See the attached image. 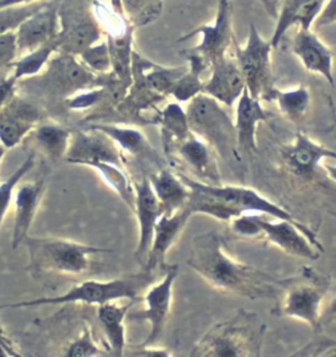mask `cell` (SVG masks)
I'll list each match as a JSON object with an SVG mask.
<instances>
[{"label": "cell", "instance_id": "38", "mask_svg": "<svg viewBox=\"0 0 336 357\" xmlns=\"http://www.w3.org/2000/svg\"><path fill=\"white\" fill-rule=\"evenodd\" d=\"M103 351L98 345L90 328H84L66 348L63 357H98Z\"/></svg>", "mask_w": 336, "mask_h": 357}, {"label": "cell", "instance_id": "49", "mask_svg": "<svg viewBox=\"0 0 336 357\" xmlns=\"http://www.w3.org/2000/svg\"><path fill=\"white\" fill-rule=\"evenodd\" d=\"M324 170L330 176V178L334 179L336 182V164L335 165H324Z\"/></svg>", "mask_w": 336, "mask_h": 357}, {"label": "cell", "instance_id": "32", "mask_svg": "<svg viewBox=\"0 0 336 357\" xmlns=\"http://www.w3.org/2000/svg\"><path fill=\"white\" fill-rule=\"evenodd\" d=\"M37 146L48 155L50 160H65L69 149L72 131L57 123L41 121L32 131Z\"/></svg>", "mask_w": 336, "mask_h": 357}, {"label": "cell", "instance_id": "50", "mask_svg": "<svg viewBox=\"0 0 336 357\" xmlns=\"http://www.w3.org/2000/svg\"><path fill=\"white\" fill-rule=\"evenodd\" d=\"M0 357H13V355L8 349H6V347L0 344Z\"/></svg>", "mask_w": 336, "mask_h": 357}, {"label": "cell", "instance_id": "11", "mask_svg": "<svg viewBox=\"0 0 336 357\" xmlns=\"http://www.w3.org/2000/svg\"><path fill=\"white\" fill-rule=\"evenodd\" d=\"M234 8L231 0H217V11L214 23L211 25H201L190 33L181 37L178 41H185L192 37L201 35V43L190 49L194 53L202 56L210 65L214 61L227 56V50L234 43L235 33L232 28Z\"/></svg>", "mask_w": 336, "mask_h": 357}, {"label": "cell", "instance_id": "43", "mask_svg": "<svg viewBox=\"0 0 336 357\" xmlns=\"http://www.w3.org/2000/svg\"><path fill=\"white\" fill-rule=\"evenodd\" d=\"M333 24H336V0H327L312 26L321 29Z\"/></svg>", "mask_w": 336, "mask_h": 357}, {"label": "cell", "instance_id": "9", "mask_svg": "<svg viewBox=\"0 0 336 357\" xmlns=\"http://www.w3.org/2000/svg\"><path fill=\"white\" fill-rule=\"evenodd\" d=\"M162 277L157 280L153 285L149 286L143 294L144 309L135 312H128L127 319L149 323V333L142 347H152L160 340L164 333L173 303V290L174 284L178 277L180 266L178 265H167L162 269Z\"/></svg>", "mask_w": 336, "mask_h": 357}, {"label": "cell", "instance_id": "6", "mask_svg": "<svg viewBox=\"0 0 336 357\" xmlns=\"http://www.w3.org/2000/svg\"><path fill=\"white\" fill-rule=\"evenodd\" d=\"M186 115L192 135L215 148L220 155L239 158L235 123L219 102L206 94L195 96L189 102Z\"/></svg>", "mask_w": 336, "mask_h": 357}, {"label": "cell", "instance_id": "44", "mask_svg": "<svg viewBox=\"0 0 336 357\" xmlns=\"http://www.w3.org/2000/svg\"><path fill=\"white\" fill-rule=\"evenodd\" d=\"M130 357H171V354L167 348H157L152 347H140L139 349L133 351Z\"/></svg>", "mask_w": 336, "mask_h": 357}, {"label": "cell", "instance_id": "41", "mask_svg": "<svg viewBox=\"0 0 336 357\" xmlns=\"http://www.w3.org/2000/svg\"><path fill=\"white\" fill-rule=\"evenodd\" d=\"M19 52L15 32L0 36V72L10 68L17 60Z\"/></svg>", "mask_w": 336, "mask_h": 357}, {"label": "cell", "instance_id": "48", "mask_svg": "<svg viewBox=\"0 0 336 357\" xmlns=\"http://www.w3.org/2000/svg\"><path fill=\"white\" fill-rule=\"evenodd\" d=\"M0 344L3 345V347H6V349H8L11 354H13V357H22L15 349H13V345L10 344V342L7 340V337L4 336V333H3V328H1V326H0Z\"/></svg>", "mask_w": 336, "mask_h": 357}, {"label": "cell", "instance_id": "21", "mask_svg": "<svg viewBox=\"0 0 336 357\" xmlns=\"http://www.w3.org/2000/svg\"><path fill=\"white\" fill-rule=\"evenodd\" d=\"M47 183L44 179L25 182L15 190V223H13V248L16 250L29 236V229L33 225L37 210L44 198Z\"/></svg>", "mask_w": 336, "mask_h": 357}, {"label": "cell", "instance_id": "1", "mask_svg": "<svg viewBox=\"0 0 336 357\" xmlns=\"http://www.w3.org/2000/svg\"><path fill=\"white\" fill-rule=\"evenodd\" d=\"M186 264L216 291L248 299H277L289 282L235 260L216 231L192 238Z\"/></svg>", "mask_w": 336, "mask_h": 357}, {"label": "cell", "instance_id": "16", "mask_svg": "<svg viewBox=\"0 0 336 357\" xmlns=\"http://www.w3.org/2000/svg\"><path fill=\"white\" fill-rule=\"evenodd\" d=\"M133 186H135L133 211L136 214L137 223H139V241L135 250V257L140 262H145L153 240L155 227L160 216L162 215V210L148 177H144L139 182H135Z\"/></svg>", "mask_w": 336, "mask_h": 357}, {"label": "cell", "instance_id": "12", "mask_svg": "<svg viewBox=\"0 0 336 357\" xmlns=\"http://www.w3.org/2000/svg\"><path fill=\"white\" fill-rule=\"evenodd\" d=\"M65 161L81 167H90L96 162H108L124 167L121 148L107 135L93 128L72 132Z\"/></svg>", "mask_w": 336, "mask_h": 357}, {"label": "cell", "instance_id": "13", "mask_svg": "<svg viewBox=\"0 0 336 357\" xmlns=\"http://www.w3.org/2000/svg\"><path fill=\"white\" fill-rule=\"evenodd\" d=\"M44 111L29 98L15 96L0 108V144L15 148L44 119Z\"/></svg>", "mask_w": 336, "mask_h": 357}, {"label": "cell", "instance_id": "20", "mask_svg": "<svg viewBox=\"0 0 336 357\" xmlns=\"http://www.w3.org/2000/svg\"><path fill=\"white\" fill-rule=\"evenodd\" d=\"M291 50L307 72L322 75L335 87L334 52L312 29H298Z\"/></svg>", "mask_w": 336, "mask_h": 357}, {"label": "cell", "instance_id": "8", "mask_svg": "<svg viewBox=\"0 0 336 357\" xmlns=\"http://www.w3.org/2000/svg\"><path fill=\"white\" fill-rule=\"evenodd\" d=\"M45 69V74L28 78V81H32L38 90L47 93L49 99L63 103L82 90L99 87V75L86 69L78 57L72 54L56 53Z\"/></svg>", "mask_w": 336, "mask_h": 357}, {"label": "cell", "instance_id": "18", "mask_svg": "<svg viewBox=\"0 0 336 357\" xmlns=\"http://www.w3.org/2000/svg\"><path fill=\"white\" fill-rule=\"evenodd\" d=\"M192 214L185 206L182 210L174 214H162L160 216L151 248L144 262V271L156 272L157 269H164L167 264V255L171 247L177 243L185 227L188 226Z\"/></svg>", "mask_w": 336, "mask_h": 357}, {"label": "cell", "instance_id": "39", "mask_svg": "<svg viewBox=\"0 0 336 357\" xmlns=\"http://www.w3.org/2000/svg\"><path fill=\"white\" fill-rule=\"evenodd\" d=\"M289 357H336V339L321 336Z\"/></svg>", "mask_w": 336, "mask_h": 357}, {"label": "cell", "instance_id": "47", "mask_svg": "<svg viewBox=\"0 0 336 357\" xmlns=\"http://www.w3.org/2000/svg\"><path fill=\"white\" fill-rule=\"evenodd\" d=\"M49 0H0V8L7 7H20V6H31L36 3H43Z\"/></svg>", "mask_w": 336, "mask_h": 357}, {"label": "cell", "instance_id": "25", "mask_svg": "<svg viewBox=\"0 0 336 357\" xmlns=\"http://www.w3.org/2000/svg\"><path fill=\"white\" fill-rule=\"evenodd\" d=\"M133 302L127 305H119L118 302H111L98 306V321L107 339L108 351L114 357H124L127 345V331L125 321L131 310Z\"/></svg>", "mask_w": 336, "mask_h": 357}, {"label": "cell", "instance_id": "40", "mask_svg": "<svg viewBox=\"0 0 336 357\" xmlns=\"http://www.w3.org/2000/svg\"><path fill=\"white\" fill-rule=\"evenodd\" d=\"M229 228L232 232L243 238H256L261 234L257 223V215L254 214H243L234 218L229 222Z\"/></svg>", "mask_w": 336, "mask_h": 357}, {"label": "cell", "instance_id": "26", "mask_svg": "<svg viewBox=\"0 0 336 357\" xmlns=\"http://www.w3.org/2000/svg\"><path fill=\"white\" fill-rule=\"evenodd\" d=\"M149 181L161 204L162 214H174L186 206L190 191L180 174L169 167H161L149 177Z\"/></svg>", "mask_w": 336, "mask_h": 357}, {"label": "cell", "instance_id": "42", "mask_svg": "<svg viewBox=\"0 0 336 357\" xmlns=\"http://www.w3.org/2000/svg\"><path fill=\"white\" fill-rule=\"evenodd\" d=\"M17 81L13 78V73L6 74L0 72V108L6 106V103L16 94Z\"/></svg>", "mask_w": 336, "mask_h": 357}, {"label": "cell", "instance_id": "10", "mask_svg": "<svg viewBox=\"0 0 336 357\" xmlns=\"http://www.w3.org/2000/svg\"><path fill=\"white\" fill-rule=\"evenodd\" d=\"M60 52L78 56L84 49L99 43L103 29L96 20L91 7L78 1L61 0Z\"/></svg>", "mask_w": 336, "mask_h": 357}, {"label": "cell", "instance_id": "22", "mask_svg": "<svg viewBox=\"0 0 336 357\" xmlns=\"http://www.w3.org/2000/svg\"><path fill=\"white\" fill-rule=\"evenodd\" d=\"M171 152L178 155L185 167L192 170L198 178L197 181L208 185H222L220 173L211 146L195 135L177 144Z\"/></svg>", "mask_w": 336, "mask_h": 357}, {"label": "cell", "instance_id": "14", "mask_svg": "<svg viewBox=\"0 0 336 357\" xmlns=\"http://www.w3.org/2000/svg\"><path fill=\"white\" fill-rule=\"evenodd\" d=\"M281 158L291 176L309 181L316 174L323 160L331 158L336 161V151L314 142L300 132L293 143L281 149Z\"/></svg>", "mask_w": 336, "mask_h": 357}, {"label": "cell", "instance_id": "17", "mask_svg": "<svg viewBox=\"0 0 336 357\" xmlns=\"http://www.w3.org/2000/svg\"><path fill=\"white\" fill-rule=\"evenodd\" d=\"M257 223L261 229L260 236L285 253L306 260L319 259L321 252L312 245L305 234L293 223L273 219L265 215H257Z\"/></svg>", "mask_w": 336, "mask_h": 357}, {"label": "cell", "instance_id": "2", "mask_svg": "<svg viewBox=\"0 0 336 357\" xmlns=\"http://www.w3.org/2000/svg\"><path fill=\"white\" fill-rule=\"evenodd\" d=\"M265 331L256 312L239 310L210 327L188 357H261Z\"/></svg>", "mask_w": 336, "mask_h": 357}, {"label": "cell", "instance_id": "28", "mask_svg": "<svg viewBox=\"0 0 336 357\" xmlns=\"http://www.w3.org/2000/svg\"><path fill=\"white\" fill-rule=\"evenodd\" d=\"M135 25H130L123 32L108 35L107 45L111 57V66L115 77L128 89L132 84L133 31Z\"/></svg>", "mask_w": 336, "mask_h": 357}, {"label": "cell", "instance_id": "30", "mask_svg": "<svg viewBox=\"0 0 336 357\" xmlns=\"http://www.w3.org/2000/svg\"><path fill=\"white\" fill-rule=\"evenodd\" d=\"M155 123L161 127L162 143L167 155L177 144L182 143L192 135L186 111L178 102L169 103L162 111H158Z\"/></svg>", "mask_w": 336, "mask_h": 357}, {"label": "cell", "instance_id": "35", "mask_svg": "<svg viewBox=\"0 0 336 357\" xmlns=\"http://www.w3.org/2000/svg\"><path fill=\"white\" fill-rule=\"evenodd\" d=\"M33 167H35V153H31L8 178L0 183V228L13 201L16 188Z\"/></svg>", "mask_w": 336, "mask_h": 357}, {"label": "cell", "instance_id": "5", "mask_svg": "<svg viewBox=\"0 0 336 357\" xmlns=\"http://www.w3.org/2000/svg\"><path fill=\"white\" fill-rule=\"evenodd\" d=\"M23 244L29 255V268L44 273L79 275L89 271L93 255L111 252L60 238L26 236Z\"/></svg>", "mask_w": 336, "mask_h": 357}, {"label": "cell", "instance_id": "4", "mask_svg": "<svg viewBox=\"0 0 336 357\" xmlns=\"http://www.w3.org/2000/svg\"><path fill=\"white\" fill-rule=\"evenodd\" d=\"M328 282L312 268H303L298 275L290 277L288 285L277 298L272 310L275 317L305 321L314 333L322 331V314Z\"/></svg>", "mask_w": 336, "mask_h": 357}, {"label": "cell", "instance_id": "15", "mask_svg": "<svg viewBox=\"0 0 336 357\" xmlns=\"http://www.w3.org/2000/svg\"><path fill=\"white\" fill-rule=\"evenodd\" d=\"M60 3L50 0L17 28L15 35L19 54L23 56L60 35Z\"/></svg>", "mask_w": 336, "mask_h": 357}, {"label": "cell", "instance_id": "34", "mask_svg": "<svg viewBox=\"0 0 336 357\" xmlns=\"http://www.w3.org/2000/svg\"><path fill=\"white\" fill-rule=\"evenodd\" d=\"M89 167L96 170L100 174V177L105 179V182L107 183L108 186L115 191L121 197V201L133 211L135 186H133L132 181L128 177V174L125 173L124 167L108 164V162H96V164H91Z\"/></svg>", "mask_w": 336, "mask_h": 357}, {"label": "cell", "instance_id": "27", "mask_svg": "<svg viewBox=\"0 0 336 357\" xmlns=\"http://www.w3.org/2000/svg\"><path fill=\"white\" fill-rule=\"evenodd\" d=\"M87 128H93L107 135L108 137L112 139L121 148V152H127L135 157H144L155 162L160 161L158 155L148 142V139L145 137L144 133L137 128L98 121L90 123Z\"/></svg>", "mask_w": 336, "mask_h": 357}, {"label": "cell", "instance_id": "37", "mask_svg": "<svg viewBox=\"0 0 336 357\" xmlns=\"http://www.w3.org/2000/svg\"><path fill=\"white\" fill-rule=\"evenodd\" d=\"M78 60L82 62L86 69L94 74H107L112 72L111 57L108 50L107 41H99L94 45L84 49L78 56Z\"/></svg>", "mask_w": 336, "mask_h": 357}, {"label": "cell", "instance_id": "31", "mask_svg": "<svg viewBox=\"0 0 336 357\" xmlns=\"http://www.w3.org/2000/svg\"><path fill=\"white\" fill-rule=\"evenodd\" d=\"M60 37L57 36L45 43L44 45L23 54L10 66L13 68V78L19 82L41 74L47 68L49 61L53 59L56 53L60 52Z\"/></svg>", "mask_w": 336, "mask_h": 357}, {"label": "cell", "instance_id": "45", "mask_svg": "<svg viewBox=\"0 0 336 357\" xmlns=\"http://www.w3.org/2000/svg\"><path fill=\"white\" fill-rule=\"evenodd\" d=\"M336 319V293L333 299L324 305L323 314H322V326Z\"/></svg>", "mask_w": 336, "mask_h": 357}, {"label": "cell", "instance_id": "33", "mask_svg": "<svg viewBox=\"0 0 336 357\" xmlns=\"http://www.w3.org/2000/svg\"><path fill=\"white\" fill-rule=\"evenodd\" d=\"M272 100H276L277 106L282 112L284 116H287L294 124H302L307 111L310 108L312 96L307 87L300 86L297 89L291 90H276L273 91Z\"/></svg>", "mask_w": 336, "mask_h": 357}, {"label": "cell", "instance_id": "3", "mask_svg": "<svg viewBox=\"0 0 336 357\" xmlns=\"http://www.w3.org/2000/svg\"><path fill=\"white\" fill-rule=\"evenodd\" d=\"M158 280L156 272L142 271L139 273L128 274L109 281L89 280L72 286L66 293L54 297H41L16 303L1 305L0 310L37 307V306H61L70 303H82L89 306H102L121 299L132 301L143 297L145 290Z\"/></svg>", "mask_w": 336, "mask_h": 357}, {"label": "cell", "instance_id": "24", "mask_svg": "<svg viewBox=\"0 0 336 357\" xmlns=\"http://www.w3.org/2000/svg\"><path fill=\"white\" fill-rule=\"evenodd\" d=\"M268 116L269 115L261 106L260 100L251 96L245 89L240 99L238 100L236 118L234 121L238 135V148L240 153L253 155L257 152V124L266 121Z\"/></svg>", "mask_w": 336, "mask_h": 357}, {"label": "cell", "instance_id": "7", "mask_svg": "<svg viewBox=\"0 0 336 357\" xmlns=\"http://www.w3.org/2000/svg\"><path fill=\"white\" fill-rule=\"evenodd\" d=\"M234 56L245 81L247 91L259 100H272L276 90L272 72V44L260 35L256 25L250 26L247 44L241 47L236 37L232 43Z\"/></svg>", "mask_w": 336, "mask_h": 357}, {"label": "cell", "instance_id": "46", "mask_svg": "<svg viewBox=\"0 0 336 357\" xmlns=\"http://www.w3.org/2000/svg\"><path fill=\"white\" fill-rule=\"evenodd\" d=\"M281 1H282V0H260V3L263 4V7H264L266 13H268L270 17H273V19H277V16H278Z\"/></svg>", "mask_w": 336, "mask_h": 357}, {"label": "cell", "instance_id": "23", "mask_svg": "<svg viewBox=\"0 0 336 357\" xmlns=\"http://www.w3.org/2000/svg\"><path fill=\"white\" fill-rule=\"evenodd\" d=\"M327 0H282L276 19L275 33L270 38L273 49L280 45L291 26L312 29Z\"/></svg>", "mask_w": 336, "mask_h": 357}, {"label": "cell", "instance_id": "29", "mask_svg": "<svg viewBox=\"0 0 336 357\" xmlns=\"http://www.w3.org/2000/svg\"><path fill=\"white\" fill-rule=\"evenodd\" d=\"M181 56L189 62L188 70L176 82L170 96H174L178 103H189L195 96L204 94L202 73L210 68V63L190 49L181 50Z\"/></svg>", "mask_w": 336, "mask_h": 357}, {"label": "cell", "instance_id": "51", "mask_svg": "<svg viewBox=\"0 0 336 357\" xmlns=\"http://www.w3.org/2000/svg\"><path fill=\"white\" fill-rule=\"evenodd\" d=\"M6 151H7V149H6V148H4V146L0 144V161L3 160V155H4V153H6Z\"/></svg>", "mask_w": 336, "mask_h": 357}, {"label": "cell", "instance_id": "19", "mask_svg": "<svg viewBox=\"0 0 336 357\" xmlns=\"http://www.w3.org/2000/svg\"><path fill=\"white\" fill-rule=\"evenodd\" d=\"M211 77L204 82V94L211 96L222 106L232 108L245 90V81L235 59L224 56L211 65Z\"/></svg>", "mask_w": 336, "mask_h": 357}, {"label": "cell", "instance_id": "36", "mask_svg": "<svg viewBox=\"0 0 336 357\" xmlns=\"http://www.w3.org/2000/svg\"><path fill=\"white\" fill-rule=\"evenodd\" d=\"M47 3L48 1L36 3L31 6L0 8V36L16 32L17 28L23 24L28 17H31L33 13L41 10Z\"/></svg>", "mask_w": 336, "mask_h": 357}]
</instances>
